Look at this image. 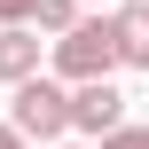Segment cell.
<instances>
[{"instance_id":"obj_1","label":"cell","mask_w":149,"mask_h":149,"mask_svg":"<svg viewBox=\"0 0 149 149\" xmlns=\"http://www.w3.org/2000/svg\"><path fill=\"white\" fill-rule=\"evenodd\" d=\"M47 71H55L63 86L110 79V71H118V16H79L63 39H47Z\"/></svg>"},{"instance_id":"obj_2","label":"cell","mask_w":149,"mask_h":149,"mask_svg":"<svg viewBox=\"0 0 149 149\" xmlns=\"http://www.w3.org/2000/svg\"><path fill=\"white\" fill-rule=\"evenodd\" d=\"M8 126L24 141H63L71 134V86L63 79H24L16 102H8Z\"/></svg>"},{"instance_id":"obj_3","label":"cell","mask_w":149,"mask_h":149,"mask_svg":"<svg viewBox=\"0 0 149 149\" xmlns=\"http://www.w3.org/2000/svg\"><path fill=\"white\" fill-rule=\"evenodd\" d=\"M118 126H126V86H118V79H86V86H71V134L102 141V134H118Z\"/></svg>"},{"instance_id":"obj_4","label":"cell","mask_w":149,"mask_h":149,"mask_svg":"<svg viewBox=\"0 0 149 149\" xmlns=\"http://www.w3.org/2000/svg\"><path fill=\"white\" fill-rule=\"evenodd\" d=\"M39 31L31 24H16V31H0V86H24V79H39Z\"/></svg>"},{"instance_id":"obj_5","label":"cell","mask_w":149,"mask_h":149,"mask_svg":"<svg viewBox=\"0 0 149 149\" xmlns=\"http://www.w3.org/2000/svg\"><path fill=\"white\" fill-rule=\"evenodd\" d=\"M110 16H118V63L126 71H149V0H126Z\"/></svg>"},{"instance_id":"obj_6","label":"cell","mask_w":149,"mask_h":149,"mask_svg":"<svg viewBox=\"0 0 149 149\" xmlns=\"http://www.w3.org/2000/svg\"><path fill=\"white\" fill-rule=\"evenodd\" d=\"M79 16H86L79 0H39V16H31V31H55V39H63V31L79 24Z\"/></svg>"},{"instance_id":"obj_7","label":"cell","mask_w":149,"mask_h":149,"mask_svg":"<svg viewBox=\"0 0 149 149\" xmlns=\"http://www.w3.org/2000/svg\"><path fill=\"white\" fill-rule=\"evenodd\" d=\"M39 16V0H0V31H16V24H31Z\"/></svg>"},{"instance_id":"obj_8","label":"cell","mask_w":149,"mask_h":149,"mask_svg":"<svg viewBox=\"0 0 149 149\" xmlns=\"http://www.w3.org/2000/svg\"><path fill=\"white\" fill-rule=\"evenodd\" d=\"M102 149H141V126H118V134H102Z\"/></svg>"},{"instance_id":"obj_9","label":"cell","mask_w":149,"mask_h":149,"mask_svg":"<svg viewBox=\"0 0 149 149\" xmlns=\"http://www.w3.org/2000/svg\"><path fill=\"white\" fill-rule=\"evenodd\" d=\"M0 149H31V141H24V134H16L8 118H0Z\"/></svg>"},{"instance_id":"obj_10","label":"cell","mask_w":149,"mask_h":149,"mask_svg":"<svg viewBox=\"0 0 149 149\" xmlns=\"http://www.w3.org/2000/svg\"><path fill=\"white\" fill-rule=\"evenodd\" d=\"M79 8H110V0H79Z\"/></svg>"},{"instance_id":"obj_11","label":"cell","mask_w":149,"mask_h":149,"mask_svg":"<svg viewBox=\"0 0 149 149\" xmlns=\"http://www.w3.org/2000/svg\"><path fill=\"white\" fill-rule=\"evenodd\" d=\"M55 149H79V141H55Z\"/></svg>"},{"instance_id":"obj_12","label":"cell","mask_w":149,"mask_h":149,"mask_svg":"<svg viewBox=\"0 0 149 149\" xmlns=\"http://www.w3.org/2000/svg\"><path fill=\"white\" fill-rule=\"evenodd\" d=\"M141 149H149V126H141Z\"/></svg>"}]
</instances>
